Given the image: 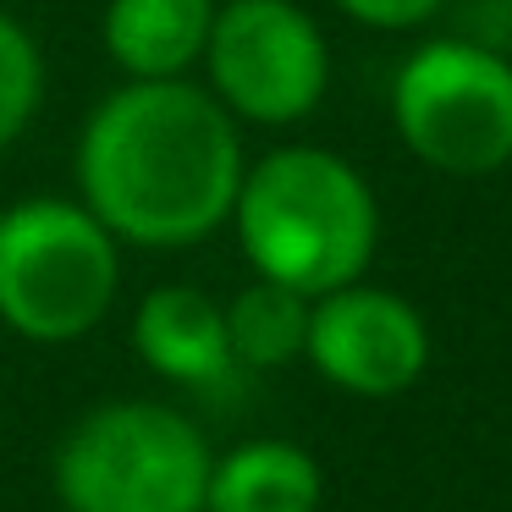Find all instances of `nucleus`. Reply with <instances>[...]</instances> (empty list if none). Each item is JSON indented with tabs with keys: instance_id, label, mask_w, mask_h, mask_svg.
I'll use <instances>...</instances> for the list:
<instances>
[{
	"instance_id": "obj_1",
	"label": "nucleus",
	"mask_w": 512,
	"mask_h": 512,
	"mask_svg": "<svg viewBox=\"0 0 512 512\" xmlns=\"http://www.w3.org/2000/svg\"><path fill=\"white\" fill-rule=\"evenodd\" d=\"M243 171V122L193 78H122L89 111L72 155L78 199L133 248L215 237L232 221Z\"/></svg>"
},
{
	"instance_id": "obj_2",
	"label": "nucleus",
	"mask_w": 512,
	"mask_h": 512,
	"mask_svg": "<svg viewBox=\"0 0 512 512\" xmlns=\"http://www.w3.org/2000/svg\"><path fill=\"white\" fill-rule=\"evenodd\" d=\"M232 226L254 276L303 298L364 281L380 243V204L347 155L320 144H281L248 160Z\"/></svg>"
},
{
	"instance_id": "obj_3",
	"label": "nucleus",
	"mask_w": 512,
	"mask_h": 512,
	"mask_svg": "<svg viewBox=\"0 0 512 512\" xmlns=\"http://www.w3.org/2000/svg\"><path fill=\"white\" fill-rule=\"evenodd\" d=\"M122 243L83 199H23L0 215V320L28 342H78L111 314Z\"/></svg>"
},
{
	"instance_id": "obj_4",
	"label": "nucleus",
	"mask_w": 512,
	"mask_h": 512,
	"mask_svg": "<svg viewBox=\"0 0 512 512\" xmlns=\"http://www.w3.org/2000/svg\"><path fill=\"white\" fill-rule=\"evenodd\" d=\"M210 441L166 402H105L56 446L67 512H204Z\"/></svg>"
},
{
	"instance_id": "obj_5",
	"label": "nucleus",
	"mask_w": 512,
	"mask_h": 512,
	"mask_svg": "<svg viewBox=\"0 0 512 512\" xmlns=\"http://www.w3.org/2000/svg\"><path fill=\"white\" fill-rule=\"evenodd\" d=\"M391 127L441 177L512 166V61L479 39H424L391 78Z\"/></svg>"
},
{
	"instance_id": "obj_6",
	"label": "nucleus",
	"mask_w": 512,
	"mask_h": 512,
	"mask_svg": "<svg viewBox=\"0 0 512 512\" xmlns=\"http://www.w3.org/2000/svg\"><path fill=\"white\" fill-rule=\"evenodd\" d=\"M204 89L254 127H298L325 105L331 45L298 0H221L204 45Z\"/></svg>"
},
{
	"instance_id": "obj_7",
	"label": "nucleus",
	"mask_w": 512,
	"mask_h": 512,
	"mask_svg": "<svg viewBox=\"0 0 512 512\" xmlns=\"http://www.w3.org/2000/svg\"><path fill=\"white\" fill-rule=\"evenodd\" d=\"M303 358L336 391L397 397L430 364V325L397 292L369 287V281H347V287L314 298Z\"/></svg>"
},
{
	"instance_id": "obj_8",
	"label": "nucleus",
	"mask_w": 512,
	"mask_h": 512,
	"mask_svg": "<svg viewBox=\"0 0 512 512\" xmlns=\"http://www.w3.org/2000/svg\"><path fill=\"white\" fill-rule=\"evenodd\" d=\"M133 347L155 375L177 380V386H221L237 369L226 309L188 281H166V287L144 292V303L133 309Z\"/></svg>"
},
{
	"instance_id": "obj_9",
	"label": "nucleus",
	"mask_w": 512,
	"mask_h": 512,
	"mask_svg": "<svg viewBox=\"0 0 512 512\" xmlns=\"http://www.w3.org/2000/svg\"><path fill=\"white\" fill-rule=\"evenodd\" d=\"M221 0H105L100 45L133 83L188 78L204 61Z\"/></svg>"
},
{
	"instance_id": "obj_10",
	"label": "nucleus",
	"mask_w": 512,
	"mask_h": 512,
	"mask_svg": "<svg viewBox=\"0 0 512 512\" xmlns=\"http://www.w3.org/2000/svg\"><path fill=\"white\" fill-rule=\"evenodd\" d=\"M320 463L292 441H243L210 463L204 512H320Z\"/></svg>"
},
{
	"instance_id": "obj_11",
	"label": "nucleus",
	"mask_w": 512,
	"mask_h": 512,
	"mask_svg": "<svg viewBox=\"0 0 512 512\" xmlns=\"http://www.w3.org/2000/svg\"><path fill=\"white\" fill-rule=\"evenodd\" d=\"M309 309L314 298L254 276L226 303V336H232L237 369H287L309 347Z\"/></svg>"
},
{
	"instance_id": "obj_12",
	"label": "nucleus",
	"mask_w": 512,
	"mask_h": 512,
	"mask_svg": "<svg viewBox=\"0 0 512 512\" xmlns=\"http://www.w3.org/2000/svg\"><path fill=\"white\" fill-rule=\"evenodd\" d=\"M39 100H45V56L12 12H0V149H12L28 133Z\"/></svg>"
},
{
	"instance_id": "obj_13",
	"label": "nucleus",
	"mask_w": 512,
	"mask_h": 512,
	"mask_svg": "<svg viewBox=\"0 0 512 512\" xmlns=\"http://www.w3.org/2000/svg\"><path fill=\"white\" fill-rule=\"evenodd\" d=\"M331 6L353 17L358 28H375V34H408L441 12V0H331Z\"/></svg>"
},
{
	"instance_id": "obj_14",
	"label": "nucleus",
	"mask_w": 512,
	"mask_h": 512,
	"mask_svg": "<svg viewBox=\"0 0 512 512\" xmlns=\"http://www.w3.org/2000/svg\"><path fill=\"white\" fill-rule=\"evenodd\" d=\"M0 215H6V204H0Z\"/></svg>"
}]
</instances>
